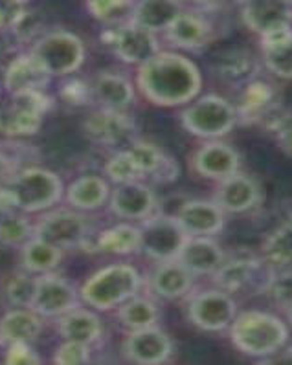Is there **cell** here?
<instances>
[{"label":"cell","mask_w":292,"mask_h":365,"mask_svg":"<svg viewBox=\"0 0 292 365\" xmlns=\"http://www.w3.org/2000/svg\"><path fill=\"white\" fill-rule=\"evenodd\" d=\"M138 91L156 107H186L202 91L201 68L182 53L162 52L138 66Z\"/></svg>","instance_id":"cell-1"},{"label":"cell","mask_w":292,"mask_h":365,"mask_svg":"<svg viewBox=\"0 0 292 365\" xmlns=\"http://www.w3.org/2000/svg\"><path fill=\"white\" fill-rule=\"evenodd\" d=\"M230 341L245 354L263 361L288 344L291 332L283 319L265 310H243L237 312L230 325Z\"/></svg>","instance_id":"cell-2"},{"label":"cell","mask_w":292,"mask_h":365,"mask_svg":"<svg viewBox=\"0 0 292 365\" xmlns=\"http://www.w3.org/2000/svg\"><path fill=\"white\" fill-rule=\"evenodd\" d=\"M142 283V274L136 267L129 262H114L94 272L79 288V296L86 307L98 312H107L136 296Z\"/></svg>","instance_id":"cell-3"},{"label":"cell","mask_w":292,"mask_h":365,"mask_svg":"<svg viewBox=\"0 0 292 365\" xmlns=\"http://www.w3.org/2000/svg\"><path fill=\"white\" fill-rule=\"evenodd\" d=\"M8 190L17 210L26 215L44 213L65 198V184L61 176L37 165L19 169L9 180Z\"/></svg>","instance_id":"cell-4"},{"label":"cell","mask_w":292,"mask_h":365,"mask_svg":"<svg viewBox=\"0 0 292 365\" xmlns=\"http://www.w3.org/2000/svg\"><path fill=\"white\" fill-rule=\"evenodd\" d=\"M181 123L191 136L201 140H221L239 125L236 105L219 94L195 98L181 112Z\"/></svg>","instance_id":"cell-5"},{"label":"cell","mask_w":292,"mask_h":365,"mask_svg":"<svg viewBox=\"0 0 292 365\" xmlns=\"http://www.w3.org/2000/svg\"><path fill=\"white\" fill-rule=\"evenodd\" d=\"M274 268L253 254H237L224 259L221 268L215 272L213 284L230 296H263L266 283Z\"/></svg>","instance_id":"cell-6"},{"label":"cell","mask_w":292,"mask_h":365,"mask_svg":"<svg viewBox=\"0 0 292 365\" xmlns=\"http://www.w3.org/2000/svg\"><path fill=\"white\" fill-rule=\"evenodd\" d=\"M30 52L52 78L74 76L86 59L85 43L69 30L46 31L31 44Z\"/></svg>","instance_id":"cell-7"},{"label":"cell","mask_w":292,"mask_h":365,"mask_svg":"<svg viewBox=\"0 0 292 365\" xmlns=\"http://www.w3.org/2000/svg\"><path fill=\"white\" fill-rule=\"evenodd\" d=\"M35 237L65 250L81 248L91 241V220L85 213L72 207L48 210L35 222Z\"/></svg>","instance_id":"cell-8"},{"label":"cell","mask_w":292,"mask_h":365,"mask_svg":"<svg viewBox=\"0 0 292 365\" xmlns=\"http://www.w3.org/2000/svg\"><path fill=\"white\" fill-rule=\"evenodd\" d=\"M237 312L236 297L217 287L191 294L186 305L189 322L204 332L228 331Z\"/></svg>","instance_id":"cell-9"},{"label":"cell","mask_w":292,"mask_h":365,"mask_svg":"<svg viewBox=\"0 0 292 365\" xmlns=\"http://www.w3.org/2000/svg\"><path fill=\"white\" fill-rule=\"evenodd\" d=\"M138 226L142 235L140 252L155 262L171 261L178 257L186 239L189 237L182 230L175 215H166L160 211L153 213L149 219L142 220Z\"/></svg>","instance_id":"cell-10"},{"label":"cell","mask_w":292,"mask_h":365,"mask_svg":"<svg viewBox=\"0 0 292 365\" xmlns=\"http://www.w3.org/2000/svg\"><path fill=\"white\" fill-rule=\"evenodd\" d=\"M104 43L121 63L133 66H142L146 61L160 52L156 34L138 26L134 22L112 26V30L104 34Z\"/></svg>","instance_id":"cell-11"},{"label":"cell","mask_w":292,"mask_h":365,"mask_svg":"<svg viewBox=\"0 0 292 365\" xmlns=\"http://www.w3.org/2000/svg\"><path fill=\"white\" fill-rule=\"evenodd\" d=\"M81 305L79 290L66 277L57 275L56 272L37 275L35 294L31 307L41 318H61Z\"/></svg>","instance_id":"cell-12"},{"label":"cell","mask_w":292,"mask_h":365,"mask_svg":"<svg viewBox=\"0 0 292 365\" xmlns=\"http://www.w3.org/2000/svg\"><path fill=\"white\" fill-rule=\"evenodd\" d=\"M85 134L92 143L101 147L131 145L136 140L138 127L127 112L98 108L83 123Z\"/></svg>","instance_id":"cell-13"},{"label":"cell","mask_w":292,"mask_h":365,"mask_svg":"<svg viewBox=\"0 0 292 365\" xmlns=\"http://www.w3.org/2000/svg\"><path fill=\"white\" fill-rule=\"evenodd\" d=\"M107 206L109 211L118 219L142 222L158 211V198L146 182L134 180L118 184L111 191Z\"/></svg>","instance_id":"cell-14"},{"label":"cell","mask_w":292,"mask_h":365,"mask_svg":"<svg viewBox=\"0 0 292 365\" xmlns=\"http://www.w3.org/2000/svg\"><path fill=\"white\" fill-rule=\"evenodd\" d=\"M173 339L156 327L131 331L124 341V356L138 365L166 364L173 356Z\"/></svg>","instance_id":"cell-15"},{"label":"cell","mask_w":292,"mask_h":365,"mask_svg":"<svg viewBox=\"0 0 292 365\" xmlns=\"http://www.w3.org/2000/svg\"><path fill=\"white\" fill-rule=\"evenodd\" d=\"M50 81H52V76L35 59L34 53H17L6 63L4 73H2V91L8 96L48 91Z\"/></svg>","instance_id":"cell-16"},{"label":"cell","mask_w":292,"mask_h":365,"mask_svg":"<svg viewBox=\"0 0 292 365\" xmlns=\"http://www.w3.org/2000/svg\"><path fill=\"white\" fill-rule=\"evenodd\" d=\"M191 169L195 175L208 180L221 182L241 169V156L232 145L221 140H206L193 155Z\"/></svg>","instance_id":"cell-17"},{"label":"cell","mask_w":292,"mask_h":365,"mask_svg":"<svg viewBox=\"0 0 292 365\" xmlns=\"http://www.w3.org/2000/svg\"><path fill=\"white\" fill-rule=\"evenodd\" d=\"M213 200L226 215L248 213L261 202V185L245 173H233L217 184Z\"/></svg>","instance_id":"cell-18"},{"label":"cell","mask_w":292,"mask_h":365,"mask_svg":"<svg viewBox=\"0 0 292 365\" xmlns=\"http://www.w3.org/2000/svg\"><path fill=\"white\" fill-rule=\"evenodd\" d=\"M283 103L278 88L265 79L256 78L239 91L237 99V123L261 125L276 107Z\"/></svg>","instance_id":"cell-19"},{"label":"cell","mask_w":292,"mask_h":365,"mask_svg":"<svg viewBox=\"0 0 292 365\" xmlns=\"http://www.w3.org/2000/svg\"><path fill=\"white\" fill-rule=\"evenodd\" d=\"M176 220L189 237H215L226 226V213L215 200H188L175 213Z\"/></svg>","instance_id":"cell-20"},{"label":"cell","mask_w":292,"mask_h":365,"mask_svg":"<svg viewBox=\"0 0 292 365\" xmlns=\"http://www.w3.org/2000/svg\"><path fill=\"white\" fill-rule=\"evenodd\" d=\"M129 153L142 173V178H151L156 184H173L178 178V163L155 143L136 138L129 145Z\"/></svg>","instance_id":"cell-21"},{"label":"cell","mask_w":292,"mask_h":365,"mask_svg":"<svg viewBox=\"0 0 292 365\" xmlns=\"http://www.w3.org/2000/svg\"><path fill=\"white\" fill-rule=\"evenodd\" d=\"M195 275L178 259L156 262L149 277V287L155 296L166 301H176L193 290Z\"/></svg>","instance_id":"cell-22"},{"label":"cell","mask_w":292,"mask_h":365,"mask_svg":"<svg viewBox=\"0 0 292 365\" xmlns=\"http://www.w3.org/2000/svg\"><path fill=\"white\" fill-rule=\"evenodd\" d=\"M94 103L99 108L127 112L136 99V88L127 76L120 72H99L91 83Z\"/></svg>","instance_id":"cell-23"},{"label":"cell","mask_w":292,"mask_h":365,"mask_svg":"<svg viewBox=\"0 0 292 365\" xmlns=\"http://www.w3.org/2000/svg\"><path fill=\"white\" fill-rule=\"evenodd\" d=\"M213 72L221 83L241 91L250 81L259 78V61L250 50L230 48L217 56L213 63Z\"/></svg>","instance_id":"cell-24"},{"label":"cell","mask_w":292,"mask_h":365,"mask_svg":"<svg viewBox=\"0 0 292 365\" xmlns=\"http://www.w3.org/2000/svg\"><path fill=\"white\" fill-rule=\"evenodd\" d=\"M211 31L213 30L206 17H202L193 9H189V11L182 9L163 34H166V39L175 48L197 52L210 43Z\"/></svg>","instance_id":"cell-25"},{"label":"cell","mask_w":292,"mask_h":365,"mask_svg":"<svg viewBox=\"0 0 292 365\" xmlns=\"http://www.w3.org/2000/svg\"><path fill=\"white\" fill-rule=\"evenodd\" d=\"M178 261L195 277H206L219 270L226 259L224 250L213 241V237H188L182 246Z\"/></svg>","instance_id":"cell-26"},{"label":"cell","mask_w":292,"mask_h":365,"mask_svg":"<svg viewBox=\"0 0 292 365\" xmlns=\"http://www.w3.org/2000/svg\"><path fill=\"white\" fill-rule=\"evenodd\" d=\"M111 184L105 176L83 175L65 187V202L81 213H92L107 206Z\"/></svg>","instance_id":"cell-27"},{"label":"cell","mask_w":292,"mask_h":365,"mask_svg":"<svg viewBox=\"0 0 292 365\" xmlns=\"http://www.w3.org/2000/svg\"><path fill=\"white\" fill-rule=\"evenodd\" d=\"M57 332L63 339L81 341V344L94 347L104 339V322L99 319L94 310L83 309L81 305L76 307L70 312L63 314L57 318Z\"/></svg>","instance_id":"cell-28"},{"label":"cell","mask_w":292,"mask_h":365,"mask_svg":"<svg viewBox=\"0 0 292 365\" xmlns=\"http://www.w3.org/2000/svg\"><path fill=\"white\" fill-rule=\"evenodd\" d=\"M44 318L30 307H14L0 318V338L2 345L14 341H28L34 344L43 334Z\"/></svg>","instance_id":"cell-29"},{"label":"cell","mask_w":292,"mask_h":365,"mask_svg":"<svg viewBox=\"0 0 292 365\" xmlns=\"http://www.w3.org/2000/svg\"><path fill=\"white\" fill-rule=\"evenodd\" d=\"M241 21L250 31L261 35L278 24L292 22V9L279 0H252L241 8Z\"/></svg>","instance_id":"cell-30"},{"label":"cell","mask_w":292,"mask_h":365,"mask_svg":"<svg viewBox=\"0 0 292 365\" xmlns=\"http://www.w3.org/2000/svg\"><path fill=\"white\" fill-rule=\"evenodd\" d=\"M140 245H142L140 226L131 222L114 224L111 228L99 232L94 241L96 250H99L101 254L120 255V257L140 254Z\"/></svg>","instance_id":"cell-31"},{"label":"cell","mask_w":292,"mask_h":365,"mask_svg":"<svg viewBox=\"0 0 292 365\" xmlns=\"http://www.w3.org/2000/svg\"><path fill=\"white\" fill-rule=\"evenodd\" d=\"M182 9L178 0H136L131 22L158 34L168 30Z\"/></svg>","instance_id":"cell-32"},{"label":"cell","mask_w":292,"mask_h":365,"mask_svg":"<svg viewBox=\"0 0 292 365\" xmlns=\"http://www.w3.org/2000/svg\"><path fill=\"white\" fill-rule=\"evenodd\" d=\"M61 261H63V250L35 235L21 248L22 270L30 272L34 275L56 272Z\"/></svg>","instance_id":"cell-33"},{"label":"cell","mask_w":292,"mask_h":365,"mask_svg":"<svg viewBox=\"0 0 292 365\" xmlns=\"http://www.w3.org/2000/svg\"><path fill=\"white\" fill-rule=\"evenodd\" d=\"M118 322L127 331H140L156 327L160 322V309L155 301L146 296H134L118 307Z\"/></svg>","instance_id":"cell-34"},{"label":"cell","mask_w":292,"mask_h":365,"mask_svg":"<svg viewBox=\"0 0 292 365\" xmlns=\"http://www.w3.org/2000/svg\"><path fill=\"white\" fill-rule=\"evenodd\" d=\"M261 255L272 268H292V215L266 237Z\"/></svg>","instance_id":"cell-35"},{"label":"cell","mask_w":292,"mask_h":365,"mask_svg":"<svg viewBox=\"0 0 292 365\" xmlns=\"http://www.w3.org/2000/svg\"><path fill=\"white\" fill-rule=\"evenodd\" d=\"M8 31L17 44H34L41 35L46 34L43 15L26 6L15 8L9 15Z\"/></svg>","instance_id":"cell-36"},{"label":"cell","mask_w":292,"mask_h":365,"mask_svg":"<svg viewBox=\"0 0 292 365\" xmlns=\"http://www.w3.org/2000/svg\"><path fill=\"white\" fill-rule=\"evenodd\" d=\"M35 222L22 211L0 215V245L8 248H22L34 237Z\"/></svg>","instance_id":"cell-37"},{"label":"cell","mask_w":292,"mask_h":365,"mask_svg":"<svg viewBox=\"0 0 292 365\" xmlns=\"http://www.w3.org/2000/svg\"><path fill=\"white\" fill-rule=\"evenodd\" d=\"M136 0H86V9L92 19L107 26H120L131 22Z\"/></svg>","instance_id":"cell-38"},{"label":"cell","mask_w":292,"mask_h":365,"mask_svg":"<svg viewBox=\"0 0 292 365\" xmlns=\"http://www.w3.org/2000/svg\"><path fill=\"white\" fill-rule=\"evenodd\" d=\"M105 178H107L111 184H127V182L134 180H144L142 173L138 169L136 162L131 156L129 149L125 150H116L111 158L105 163Z\"/></svg>","instance_id":"cell-39"},{"label":"cell","mask_w":292,"mask_h":365,"mask_svg":"<svg viewBox=\"0 0 292 365\" xmlns=\"http://www.w3.org/2000/svg\"><path fill=\"white\" fill-rule=\"evenodd\" d=\"M35 283L37 275L22 270L9 275V279L4 284V296L11 307H31L35 294Z\"/></svg>","instance_id":"cell-40"},{"label":"cell","mask_w":292,"mask_h":365,"mask_svg":"<svg viewBox=\"0 0 292 365\" xmlns=\"http://www.w3.org/2000/svg\"><path fill=\"white\" fill-rule=\"evenodd\" d=\"M263 296L285 312L292 305V268H274Z\"/></svg>","instance_id":"cell-41"},{"label":"cell","mask_w":292,"mask_h":365,"mask_svg":"<svg viewBox=\"0 0 292 365\" xmlns=\"http://www.w3.org/2000/svg\"><path fill=\"white\" fill-rule=\"evenodd\" d=\"M59 99L69 107H89L94 103V96H92L91 83H86L81 78H74V76H66L63 78V83L59 85Z\"/></svg>","instance_id":"cell-42"},{"label":"cell","mask_w":292,"mask_h":365,"mask_svg":"<svg viewBox=\"0 0 292 365\" xmlns=\"http://www.w3.org/2000/svg\"><path fill=\"white\" fill-rule=\"evenodd\" d=\"M57 365H83L92 361V347L81 341L63 339V344L56 349L52 358Z\"/></svg>","instance_id":"cell-43"},{"label":"cell","mask_w":292,"mask_h":365,"mask_svg":"<svg viewBox=\"0 0 292 365\" xmlns=\"http://www.w3.org/2000/svg\"><path fill=\"white\" fill-rule=\"evenodd\" d=\"M263 65L276 78L292 81V43L274 52H263Z\"/></svg>","instance_id":"cell-44"},{"label":"cell","mask_w":292,"mask_h":365,"mask_svg":"<svg viewBox=\"0 0 292 365\" xmlns=\"http://www.w3.org/2000/svg\"><path fill=\"white\" fill-rule=\"evenodd\" d=\"M39 352L28 341H14L6 345L4 364L8 365H37L41 364Z\"/></svg>","instance_id":"cell-45"},{"label":"cell","mask_w":292,"mask_h":365,"mask_svg":"<svg viewBox=\"0 0 292 365\" xmlns=\"http://www.w3.org/2000/svg\"><path fill=\"white\" fill-rule=\"evenodd\" d=\"M292 43V22H283L259 35L261 52H274Z\"/></svg>","instance_id":"cell-46"},{"label":"cell","mask_w":292,"mask_h":365,"mask_svg":"<svg viewBox=\"0 0 292 365\" xmlns=\"http://www.w3.org/2000/svg\"><path fill=\"white\" fill-rule=\"evenodd\" d=\"M19 169H22L19 168V160L9 150L0 147V190L9 184V180L14 178Z\"/></svg>","instance_id":"cell-47"},{"label":"cell","mask_w":292,"mask_h":365,"mask_svg":"<svg viewBox=\"0 0 292 365\" xmlns=\"http://www.w3.org/2000/svg\"><path fill=\"white\" fill-rule=\"evenodd\" d=\"M274 136L276 142H278L279 150H281L285 156L292 158V118L274 134Z\"/></svg>","instance_id":"cell-48"},{"label":"cell","mask_w":292,"mask_h":365,"mask_svg":"<svg viewBox=\"0 0 292 365\" xmlns=\"http://www.w3.org/2000/svg\"><path fill=\"white\" fill-rule=\"evenodd\" d=\"M261 364H283V365H292V345H285V347L279 349L276 354L265 358Z\"/></svg>","instance_id":"cell-49"},{"label":"cell","mask_w":292,"mask_h":365,"mask_svg":"<svg viewBox=\"0 0 292 365\" xmlns=\"http://www.w3.org/2000/svg\"><path fill=\"white\" fill-rule=\"evenodd\" d=\"M15 39L9 35L8 30L0 31V61L6 59V57L9 56V53L14 52L15 48Z\"/></svg>","instance_id":"cell-50"},{"label":"cell","mask_w":292,"mask_h":365,"mask_svg":"<svg viewBox=\"0 0 292 365\" xmlns=\"http://www.w3.org/2000/svg\"><path fill=\"white\" fill-rule=\"evenodd\" d=\"M215 2H217V0H178V4H181L182 8H191L193 11L210 8Z\"/></svg>","instance_id":"cell-51"},{"label":"cell","mask_w":292,"mask_h":365,"mask_svg":"<svg viewBox=\"0 0 292 365\" xmlns=\"http://www.w3.org/2000/svg\"><path fill=\"white\" fill-rule=\"evenodd\" d=\"M9 11L4 8V6L0 4V31L8 30V22H9Z\"/></svg>","instance_id":"cell-52"},{"label":"cell","mask_w":292,"mask_h":365,"mask_svg":"<svg viewBox=\"0 0 292 365\" xmlns=\"http://www.w3.org/2000/svg\"><path fill=\"white\" fill-rule=\"evenodd\" d=\"M4 2H8V4L15 6V8H22V6L30 4L31 0H4Z\"/></svg>","instance_id":"cell-53"},{"label":"cell","mask_w":292,"mask_h":365,"mask_svg":"<svg viewBox=\"0 0 292 365\" xmlns=\"http://www.w3.org/2000/svg\"><path fill=\"white\" fill-rule=\"evenodd\" d=\"M2 123H4V107L0 105V133H2Z\"/></svg>","instance_id":"cell-54"},{"label":"cell","mask_w":292,"mask_h":365,"mask_svg":"<svg viewBox=\"0 0 292 365\" xmlns=\"http://www.w3.org/2000/svg\"><path fill=\"white\" fill-rule=\"evenodd\" d=\"M285 316H287V322L291 323V325H292V305L288 307L287 310H285Z\"/></svg>","instance_id":"cell-55"},{"label":"cell","mask_w":292,"mask_h":365,"mask_svg":"<svg viewBox=\"0 0 292 365\" xmlns=\"http://www.w3.org/2000/svg\"><path fill=\"white\" fill-rule=\"evenodd\" d=\"M279 2H281L283 6H287V8L292 9V0H279Z\"/></svg>","instance_id":"cell-56"},{"label":"cell","mask_w":292,"mask_h":365,"mask_svg":"<svg viewBox=\"0 0 292 365\" xmlns=\"http://www.w3.org/2000/svg\"><path fill=\"white\" fill-rule=\"evenodd\" d=\"M233 2H237V4H241V6H245V4H248V2H252V0H233Z\"/></svg>","instance_id":"cell-57"},{"label":"cell","mask_w":292,"mask_h":365,"mask_svg":"<svg viewBox=\"0 0 292 365\" xmlns=\"http://www.w3.org/2000/svg\"><path fill=\"white\" fill-rule=\"evenodd\" d=\"M0 96H2V83H0Z\"/></svg>","instance_id":"cell-58"},{"label":"cell","mask_w":292,"mask_h":365,"mask_svg":"<svg viewBox=\"0 0 292 365\" xmlns=\"http://www.w3.org/2000/svg\"><path fill=\"white\" fill-rule=\"evenodd\" d=\"M0 345H2V338H0Z\"/></svg>","instance_id":"cell-59"}]
</instances>
